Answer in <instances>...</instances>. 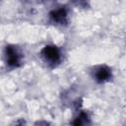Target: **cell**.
I'll list each match as a JSON object with an SVG mask.
<instances>
[{
    "label": "cell",
    "mask_w": 126,
    "mask_h": 126,
    "mask_svg": "<svg viewBox=\"0 0 126 126\" xmlns=\"http://www.w3.org/2000/svg\"><path fill=\"white\" fill-rule=\"evenodd\" d=\"M3 58L6 67L10 70L18 69L24 64V54L15 44H7L4 47Z\"/></svg>",
    "instance_id": "1"
},
{
    "label": "cell",
    "mask_w": 126,
    "mask_h": 126,
    "mask_svg": "<svg viewBox=\"0 0 126 126\" xmlns=\"http://www.w3.org/2000/svg\"><path fill=\"white\" fill-rule=\"evenodd\" d=\"M40 58L49 68H56L62 63L63 53L60 47L55 44H46L40 50Z\"/></svg>",
    "instance_id": "2"
},
{
    "label": "cell",
    "mask_w": 126,
    "mask_h": 126,
    "mask_svg": "<svg viewBox=\"0 0 126 126\" xmlns=\"http://www.w3.org/2000/svg\"><path fill=\"white\" fill-rule=\"evenodd\" d=\"M47 18L48 22L55 27H66L70 19L69 8L66 5H59L49 11Z\"/></svg>",
    "instance_id": "3"
},
{
    "label": "cell",
    "mask_w": 126,
    "mask_h": 126,
    "mask_svg": "<svg viewBox=\"0 0 126 126\" xmlns=\"http://www.w3.org/2000/svg\"><path fill=\"white\" fill-rule=\"evenodd\" d=\"M90 74L92 79L98 85H103L110 82L113 78L112 68L106 64H97L91 68Z\"/></svg>",
    "instance_id": "4"
},
{
    "label": "cell",
    "mask_w": 126,
    "mask_h": 126,
    "mask_svg": "<svg viewBox=\"0 0 126 126\" xmlns=\"http://www.w3.org/2000/svg\"><path fill=\"white\" fill-rule=\"evenodd\" d=\"M76 112V115L74 116V119L70 122L72 125L80 126V125H88L91 124V116L88 111L84 109H79Z\"/></svg>",
    "instance_id": "5"
},
{
    "label": "cell",
    "mask_w": 126,
    "mask_h": 126,
    "mask_svg": "<svg viewBox=\"0 0 126 126\" xmlns=\"http://www.w3.org/2000/svg\"><path fill=\"white\" fill-rule=\"evenodd\" d=\"M71 3L80 8V9H88L90 8V0H70Z\"/></svg>",
    "instance_id": "6"
},
{
    "label": "cell",
    "mask_w": 126,
    "mask_h": 126,
    "mask_svg": "<svg viewBox=\"0 0 126 126\" xmlns=\"http://www.w3.org/2000/svg\"><path fill=\"white\" fill-rule=\"evenodd\" d=\"M26 3H39L41 1H53V0H23Z\"/></svg>",
    "instance_id": "7"
}]
</instances>
